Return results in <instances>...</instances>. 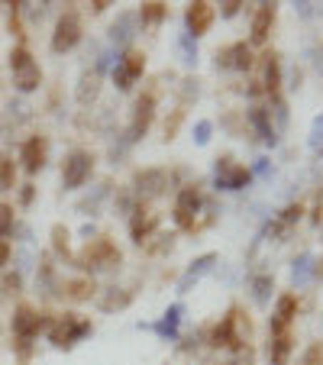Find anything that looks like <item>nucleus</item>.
I'll list each match as a JSON object with an SVG mask.
<instances>
[{
    "instance_id": "nucleus-1",
    "label": "nucleus",
    "mask_w": 323,
    "mask_h": 365,
    "mask_svg": "<svg viewBox=\"0 0 323 365\" xmlns=\"http://www.w3.org/2000/svg\"><path fill=\"white\" fill-rule=\"evenodd\" d=\"M78 265H81L84 272H91V275H97V272H113V269H120V249L113 246L111 240H94L78 255Z\"/></svg>"
},
{
    "instance_id": "nucleus-2",
    "label": "nucleus",
    "mask_w": 323,
    "mask_h": 365,
    "mask_svg": "<svg viewBox=\"0 0 323 365\" xmlns=\"http://www.w3.org/2000/svg\"><path fill=\"white\" fill-rule=\"evenodd\" d=\"M88 333H91V320L78 317V314H62V317H56L52 327H48V339H52V346H58V349L78 346Z\"/></svg>"
},
{
    "instance_id": "nucleus-3",
    "label": "nucleus",
    "mask_w": 323,
    "mask_h": 365,
    "mask_svg": "<svg viewBox=\"0 0 323 365\" xmlns=\"http://www.w3.org/2000/svg\"><path fill=\"white\" fill-rule=\"evenodd\" d=\"M249 339V320H242L240 317V310H230L227 317L217 324V330H213V336H210V346H217V349H242V346H249L246 343Z\"/></svg>"
},
{
    "instance_id": "nucleus-4",
    "label": "nucleus",
    "mask_w": 323,
    "mask_h": 365,
    "mask_svg": "<svg viewBox=\"0 0 323 365\" xmlns=\"http://www.w3.org/2000/svg\"><path fill=\"white\" fill-rule=\"evenodd\" d=\"M10 71H14L16 91H23V94H29V91H36L42 84V68L36 65V58L29 56L26 46H16L14 52H10Z\"/></svg>"
},
{
    "instance_id": "nucleus-5",
    "label": "nucleus",
    "mask_w": 323,
    "mask_h": 365,
    "mask_svg": "<svg viewBox=\"0 0 323 365\" xmlns=\"http://www.w3.org/2000/svg\"><path fill=\"white\" fill-rule=\"evenodd\" d=\"M168 185H172V175L165 168H143V172L133 175L130 191L136 200H152V197H162Z\"/></svg>"
},
{
    "instance_id": "nucleus-6",
    "label": "nucleus",
    "mask_w": 323,
    "mask_h": 365,
    "mask_svg": "<svg viewBox=\"0 0 323 365\" xmlns=\"http://www.w3.org/2000/svg\"><path fill=\"white\" fill-rule=\"evenodd\" d=\"M252 181V172L246 165H236L230 155L217 159V168H213V187L217 191H242Z\"/></svg>"
},
{
    "instance_id": "nucleus-7",
    "label": "nucleus",
    "mask_w": 323,
    "mask_h": 365,
    "mask_svg": "<svg viewBox=\"0 0 323 365\" xmlns=\"http://www.w3.org/2000/svg\"><path fill=\"white\" fill-rule=\"evenodd\" d=\"M91 172H94V155L88 149H75L62 165V187L75 191V187H81L91 178Z\"/></svg>"
},
{
    "instance_id": "nucleus-8",
    "label": "nucleus",
    "mask_w": 323,
    "mask_h": 365,
    "mask_svg": "<svg viewBox=\"0 0 323 365\" xmlns=\"http://www.w3.org/2000/svg\"><path fill=\"white\" fill-rule=\"evenodd\" d=\"M200 207H204V200H200L198 185L181 187L178 200H175V227H178V230H198Z\"/></svg>"
},
{
    "instance_id": "nucleus-9",
    "label": "nucleus",
    "mask_w": 323,
    "mask_h": 365,
    "mask_svg": "<svg viewBox=\"0 0 323 365\" xmlns=\"http://www.w3.org/2000/svg\"><path fill=\"white\" fill-rule=\"evenodd\" d=\"M78 42H81V16H78L75 10H68V14H62L58 23H56V33H52V52H56V56H65V52H71Z\"/></svg>"
},
{
    "instance_id": "nucleus-10",
    "label": "nucleus",
    "mask_w": 323,
    "mask_h": 365,
    "mask_svg": "<svg viewBox=\"0 0 323 365\" xmlns=\"http://www.w3.org/2000/svg\"><path fill=\"white\" fill-rule=\"evenodd\" d=\"M145 71V56L143 52H136V48H130L123 58H117V65H113V84H117V91H130L133 84L143 78Z\"/></svg>"
},
{
    "instance_id": "nucleus-11",
    "label": "nucleus",
    "mask_w": 323,
    "mask_h": 365,
    "mask_svg": "<svg viewBox=\"0 0 323 365\" xmlns=\"http://www.w3.org/2000/svg\"><path fill=\"white\" fill-rule=\"evenodd\" d=\"M152 117H155V94H143L136 101V107H133V123L130 130H126V143H139V139L145 136V130L152 126Z\"/></svg>"
},
{
    "instance_id": "nucleus-12",
    "label": "nucleus",
    "mask_w": 323,
    "mask_h": 365,
    "mask_svg": "<svg viewBox=\"0 0 323 365\" xmlns=\"http://www.w3.org/2000/svg\"><path fill=\"white\" fill-rule=\"evenodd\" d=\"M217 68L223 71H246L252 68V46L249 42H233V46L217 52Z\"/></svg>"
},
{
    "instance_id": "nucleus-13",
    "label": "nucleus",
    "mask_w": 323,
    "mask_h": 365,
    "mask_svg": "<svg viewBox=\"0 0 323 365\" xmlns=\"http://www.w3.org/2000/svg\"><path fill=\"white\" fill-rule=\"evenodd\" d=\"M213 16H217V10H213V4H207V0H194V4H188V14H185L188 36H191V39L204 36L207 29H210Z\"/></svg>"
},
{
    "instance_id": "nucleus-14",
    "label": "nucleus",
    "mask_w": 323,
    "mask_h": 365,
    "mask_svg": "<svg viewBox=\"0 0 323 365\" xmlns=\"http://www.w3.org/2000/svg\"><path fill=\"white\" fill-rule=\"evenodd\" d=\"M46 155H48V139L46 136H29L20 149V162L29 175H36L42 165H46Z\"/></svg>"
},
{
    "instance_id": "nucleus-15",
    "label": "nucleus",
    "mask_w": 323,
    "mask_h": 365,
    "mask_svg": "<svg viewBox=\"0 0 323 365\" xmlns=\"http://www.w3.org/2000/svg\"><path fill=\"white\" fill-rule=\"evenodd\" d=\"M155 227H158V214L145 210V207H136L130 214V236H133V242H139V246L155 233Z\"/></svg>"
},
{
    "instance_id": "nucleus-16",
    "label": "nucleus",
    "mask_w": 323,
    "mask_h": 365,
    "mask_svg": "<svg viewBox=\"0 0 323 365\" xmlns=\"http://www.w3.org/2000/svg\"><path fill=\"white\" fill-rule=\"evenodd\" d=\"M217 262H220V259H217L213 252H207V255H200V259H194L191 269H188L185 275H181V282H178V291H181V294H188V291H191V284H198L204 275H210V272L217 269Z\"/></svg>"
},
{
    "instance_id": "nucleus-17",
    "label": "nucleus",
    "mask_w": 323,
    "mask_h": 365,
    "mask_svg": "<svg viewBox=\"0 0 323 365\" xmlns=\"http://www.w3.org/2000/svg\"><path fill=\"white\" fill-rule=\"evenodd\" d=\"M297 317V301L291 294H282L275 304V314H272V320H268V327H272V336H278V333H288L291 320Z\"/></svg>"
},
{
    "instance_id": "nucleus-18",
    "label": "nucleus",
    "mask_w": 323,
    "mask_h": 365,
    "mask_svg": "<svg viewBox=\"0 0 323 365\" xmlns=\"http://www.w3.org/2000/svg\"><path fill=\"white\" fill-rule=\"evenodd\" d=\"M181 314H185V307H181V304H172V307H168L165 314H162V320H158V324H145L143 330L158 333V336H162V339H175V336H178Z\"/></svg>"
},
{
    "instance_id": "nucleus-19",
    "label": "nucleus",
    "mask_w": 323,
    "mask_h": 365,
    "mask_svg": "<svg viewBox=\"0 0 323 365\" xmlns=\"http://www.w3.org/2000/svg\"><path fill=\"white\" fill-rule=\"evenodd\" d=\"M272 23H275V4H259V10L252 16V46H265Z\"/></svg>"
},
{
    "instance_id": "nucleus-20",
    "label": "nucleus",
    "mask_w": 323,
    "mask_h": 365,
    "mask_svg": "<svg viewBox=\"0 0 323 365\" xmlns=\"http://www.w3.org/2000/svg\"><path fill=\"white\" fill-rule=\"evenodd\" d=\"M136 14H120L117 23L111 26V42L117 48H126L133 42V36H136Z\"/></svg>"
},
{
    "instance_id": "nucleus-21",
    "label": "nucleus",
    "mask_w": 323,
    "mask_h": 365,
    "mask_svg": "<svg viewBox=\"0 0 323 365\" xmlns=\"http://www.w3.org/2000/svg\"><path fill=\"white\" fill-rule=\"evenodd\" d=\"M259 84L268 91V97L278 94V84H282V65H278L275 52H265V56H262V81Z\"/></svg>"
},
{
    "instance_id": "nucleus-22",
    "label": "nucleus",
    "mask_w": 323,
    "mask_h": 365,
    "mask_svg": "<svg viewBox=\"0 0 323 365\" xmlns=\"http://www.w3.org/2000/svg\"><path fill=\"white\" fill-rule=\"evenodd\" d=\"M249 123H252V130L259 133V139L265 145H278V133L272 130V120H268L265 107H252V110H249Z\"/></svg>"
},
{
    "instance_id": "nucleus-23",
    "label": "nucleus",
    "mask_w": 323,
    "mask_h": 365,
    "mask_svg": "<svg viewBox=\"0 0 323 365\" xmlns=\"http://www.w3.org/2000/svg\"><path fill=\"white\" fill-rule=\"evenodd\" d=\"M101 81H103V71L97 68H91V71H84L81 75V84H78V103H91L97 94H101Z\"/></svg>"
},
{
    "instance_id": "nucleus-24",
    "label": "nucleus",
    "mask_w": 323,
    "mask_h": 365,
    "mask_svg": "<svg viewBox=\"0 0 323 365\" xmlns=\"http://www.w3.org/2000/svg\"><path fill=\"white\" fill-rule=\"evenodd\" d=\"M291 349H294L291 333H278V336H272V343H268V362L272 365H288Z\"/></svg>"
},
{
    "instance_id": "nucleus-25",
    "label": "nucleus",
    "mask_w": 323,
    "mask_h": 365,
    "mask_svg": "<svg viewBox=\"0 0 323 365\" xmlns=\"http://www.w3.org/2000/svg\"><path fill=\"white\" fill-rule=\"evenodd\" d=\"M265 113H268V120H272V130H275L278 136H282L284 126H288V107H284L282 94H272V101H268Z\"/></svg>"
},
{
    "instance_id": "nucleus-26",
    "label": "nucleus",
    "mask_w": 323,
    "mask_h": 365,
    "mask_svg": "<svg viewBox=\"0 0 323 365\" xmlns=\"http://www.w3.org/2000/svg\"><path fill=\"white\" fill-rule=\"evenodd\" d=\"M314 278V255L304 252L294 259V269H291V282H294V288H304V284Z\"/></svg>"
},
{
    "instance_id": "nucleus-27",
    "label": "nucleus",
    "mask_w": 323,
    "mask_h": 365,
    "mask_svg": "<svg viewBox=\"0 0 323 365\" xmlns=\"http://www.w3.org/2000/svg\"><path fill=\"white\" fill-rule=\"evenodd\" d=\"M272 291H275V278L272 275H255L252 278V301L262 304L265 307L268 301H272Z\"/></svg>"
},
{
    "instance_id": "nucleus-28",
    "label": "nucleus",
    "mask_w": 323,
    "mask_h": 365,
    "mask_svg": "<svg viewBox=\"0 0 323 365\" xmlns=\"http://www.w3.org/2000/svg\"><path fill=\"white\" fill-rule=\"evenodd\" d=\"M130 301H133L130 291H123V288H111V291H103V297H101V310H123Z\"/></svg>"
},
{
    "instance_id": "nucleus-29",
    "label": "nucleus",
    "mask_w": 323,
    "mask_h": 365,
    "mask_svg": "<svg viewBox=\"0 0 323 365\" xmlns=\"http://www.w3.org/2000/svg\"><path fill=\"white\" fill-rule=\"evenodd\" d=\"M175 48H178V58L181 65H188V68H194L198 65V42L191 39V36H178V42H175Z\"/></svg>"
},
{
    "instance_id": "nucleus-30",
    "label": "nucleus",
    "mask_w": 323,
    "mask_h": 365,
    "mask_svg": "<svg viewBox=\"0 0 323 365\" xmlns=\"http://www.w3.org/2000/svg\"><path fill=\"white\" fill-rule=\"evenodd\" d=\"M165 4H155V0H152V4H143V7H139V16L136 20H143V26H158V23L165 20Z\"/></svg>"
},
{
    "instance_id": "nucleus-31",
    "label": "nucleus",
    "mask_w": 323,
    "mask_h": 365,
    "mask_svg": "<svg viewBox=\"0 0 323 365\" xmlns=\"http://www.w3.org/2000/svg\"><path fill=\"white\" fill-rule=\"evenodd\" d=\"M14 181H16V165L10 159L7 152H0V194L14 191Z\"/></svg>"
},
{
    "instance_id": "nucleus-32",
    "label": "nucleus",
    "mask_w": 323,
    "mask_h": 365,
    "mask_svg": "<svg viewBox=\"0 0 323 365\" xmlns=\"http://www.w3.org/2000/svg\"><path fill=\"white\" fill-rule=\"evenodd\" d=\"M36 284H39L42 294H56V269L48 265L46 255H42V262H39V278H36Z\"/></svg>"
},
{
    "instance_id": "nucleus-33",
    "label": "nucleus",
    "mask_w": 323,
    "mask_h": 365,
    "mask_svg": "<svg viewBox=\"0 0 323 365\" xmlns=\"http://www.w3.org/2000/svg\"><path fill=\"white\" fill-rule=\"evenodd\" d=\"M65 294H68L71 301H88V297L94 294V282H88V278H81V282H68L65 284Z\"/></svg>"
},
{
    "instance_id": "nucleus-34",
    "label": "nucleus",
    "mask_w": 323,
    "mask_h": 365,
    "mask_svg": "<svg viewBox=\"0 0 323 365\" xmlns=\"http://www.w3.org/2000/svg\"><path fill=\"white\" fill-rule=\"evenodd\" d=\"M14 207L10 204H0V240H7V236H14Z\"/></svg>"
},
{
    "instance_id": "nucleus-35",
    "label": "nucleus",
    "mask_w": 323,
    "mask_h": 365,
    "mask_svg": "<svg viewBox=\"0 0 323 365\" xmlns=\"http://www.w3.org/2000/svg\"><path fill=\"white\" fill-rule=\"evenodd\" d=\"M107 194H111V185H101L88 200H81V204H78V210H91V214H97V207H101V200L107 197Z\"/></svg>"
},
{
    "instance_id": "nucleus-36",
    "label": "nucleus",
    "mask_w": 323,
    "mask_h": 365,
    "mask_svg": "<svg viewBox=\"0 0 323 365\" xmlns=\"http://www.w3.org/2000/svg\"><path fill=\"white\" fill-rule=\"evenodd\" d=\"M220 365H255V352H252V346L233 349V356H230L227 362H220Z\"/></svg>"
},
{
    "instance_id": "nucleus-37",
    "label": "nucleus",
    "mask_w": 323,
    "mask_h": 365,
    "mask_svg": "<svg viewBox=\"0 0 323 365\" xmlns=\"http://www.w3.org/2000/svg\"><path fill=\"white\" fill-rule=\"evenodd\" d=\"M52 246H56L58 255H68V230H65L62 223H56V227H52Z\"/></svg>"
},
{
    "instance_id": "nucleus-38",
    "label": "nucleus",
    "mask_w": 323,
    "mask_h": 365,
    "mask_svg": "<svg viewBox=\"0 0 323 365\" xmlns=\"http://www.w3.org/2000/svg\"><path fill=\"white\" fill-rule=\"evenodd\" d=\"M307 143H310V149H314V152H323V113L314 120V126H310V139H307Z\"/></svg>"
},
{
    "instance_id": "nucleus-39",
    "label": "nucleus",
    "mask_w": 323,
    "mask_h": 365,
    "mask_svg": "<svg viewBox=\"0 0 323 365\" xmlns=\"http://www.w3.org/2000/svg\"><path fill=\"white\" fill-rule=\"evenodd\" d=\"M210 133H213V123H210V120H200V123L194 126V143L207 145V143H210Z\"/></svg>"
},
{
    "instance_id": "nucleus-40",
    "label": "nucleus",
    "mask_w": 323,
    "mask_h": 365,
    "mask_svg": "<svg viewBox=\"0 0 323 365\" xmlns=\"http://www.w3.org/2000/svg\"><path fill=\"white\" fill-rule=\"evenodd\" d=\"M20 284H23L20 272H14V275H7L4 282H0V291H4V294H16V291H20Z\"/></svg>"
},
{
    "instance_id": "nucleus-41",
    "label": "nucleus",
    "mask_w": 323,
    "mask_h": 365,
    "mask_svg": "<svg viewBox=\"0 0 323 365\" xmlns=\"http://www.w3.org/2000/svg\"><path fill=\"white\" fill-rule=\"evenodd\" d=\"M240 7H242L240 0H227V4H220V14L230 20V16H236V14H240Z\"/></svg>"
},
{
    "instance_id": "nucleus-42",
    "label": "nucleus",
    "mask_w": 323,
    "mask_h": 365,
    "mask_svg": "<svg viewBox=\"0 0 323 365\" xmlns=\"http://www.w3.org/2000/svg\"><path fill=\"white\" fill-rule=\"evenodd\" d=\"M29 352H33V339H16V356L29 359Z\"/></svg>"
},
{
    "instance_id": "nucleus-43",
    "label": "nucleus",
    "mask_w": 323,
    "mask_h": 365,
    "mask_svg": "<svg viewBox=\"0 0 323 365\" xmlns=\"http://www.w3.org/2000/svg\"><path fill=\"white\" fill-rule=\"evenodd\" d=\"M33 197H36V187H33V185H23V191H20V204H23V207H29V204H33Z\"/></svg>"
},
{
    "instance_id": "nucleus-44",
    "label": "nucleus",
    "mask_w": 323,
    "mask_h": 365,
    "mask_svg": "<svg viewBox=\"0 0 323 365\" xmlns=\"http://www.w3.org/2000/svg\"><path fill=\"white\" fill-rule=\"evenodd\" d=\"M10 252H14V249H10V242H7V240H0V269H4V265L10 262Z\"/></svg>"
},
{
    "instance_id": "nucleus-45",
    "label": "nucleus",
    "mask_w": 323,
    "mask_h": 365,
    "mask_svg": "<svg viewBox=\"0 0 323 365\" xmlns=\"http://www.w3.org/2000/svg\"><path fill=\"white\" fill-rule=\"evenodd\" d=\"M314 68H317V71H320V75H323V46H320V48H317V52H314Z\"/></svg>"
},
{
    "instance_id": "nucleus-46",
    "label": "nucleus",
    "mask_w": 323,
    "mask_h": 365,
    "mask_svg": "<svg viewBox=\"0 0 323 365\" xmlns=\"http://www.w3.org/2000/svg\"><path fill=\"white\" fill-rule=\"evenodd\" d=\"M294 7L301 10V16H310V14H314V7H317V4H294Z\"/></svg>"
},
{
    "instance_id": "nucleus-47",
    "label": "nucleus",
    "mask_w": 323,
    "mask_h": 365,
    "mask_svg": "<svg viewBox=\"0 0 323 365\" xmlns=\"http://www.w3.org/2000/svg\"><path fill=\"white\" fill-rule=\"evenodd\" d=\"M91 7H94V14H103V10L111 7V4H107V0H94V4H91Z\"/></svg>"
},
{
    "instance_id": "nucleus-48",
    "label": "nucleus",
    "mask_w": 323,
    "mask_h": 365,
    "mask_svg": "<svg viewBox=\"0 0 323 365\" xmlns=\"http://www.w3.org/2000/svg\"><path fill=\"white\" fill-rule=\"evenodd\" d=\"M255 175H268V159H259V165H255Z\"/></svg>"
},
{
    "instance_id": "nucleus-49",
    "label": "nucleus",
    "mask_w": 323,
    "mask_h": 365,
    "mask_svg": "<svg viewBox=\"0 0 323 365\" xmlns=\"http://www.w3.org/2000/svg\"><path fill=\"white\" fill-rule=\"evenodd\" d=\"M320 155H323V152H320Z\"/></svg>"
}]
</instances>
